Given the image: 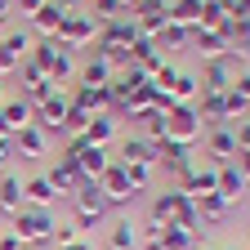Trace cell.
<instances>
[{
    "instance_id": "6da1fadb",
    "label": "cell",
    "mask_w": 250,
    "mask_h": 250,
    "mask_svg": "<svg viewBox=\"0 0 250 250\" xmlns=\"http://www.w3.org/2000/svg\"><path fill=\"white\" fill-rule=\"evenodd\" d=\"M54 228H58V219L49 210H41V206H22L14 214V224H9V232H18L22 246H49L54 241Z\"/></svg>"
},
{
    "instance_id": "7a4b0ae2",
    "label": "cell",
    "mask_w": 250,
    "mask_h": 250,
    "mask_svg": "<svg viewBox=\"0 0 250 250\" xmlns=\"http://www.w3.org/2000/svg\"><path fill=\"white\" fill-rule=\"evenodd\" d=\"M206 130V121L197 112V103H174L166 112V143H183V147H192Z\"/></svg>"
},
{
    "instance_id": "3957f363",
    "label": "cell",
    "mask_w": 250,
    "mask_h": 250,
    "mask_svg": "<svg viewBox=\"0 0 250 250\" xmlns=\"http://www.w3.org/2000/svg\"><path fill=\"white\" fill-rule=\"evenodd\" d=\"M94 36H99V22H94L85 9H76V14H62L54 41H58L62 49H85V45H94Z\"/></svg>"
},
{
    "instance_id": "277c9868",
    "label": "cell",
    "mask_w": 250,
    "mask_h": 250,
    "mask_svg": "<svg viewBox=\"0 0 250 250\" xmlns=\"http://www.w3.org/2000/svg\"><path fill=\"white\" fill-rule=\"evenodd\" d=\"M99 192H103V201H107V206H130V201L139 197L134 188H130V174H125V166H121V161H112V166L103 170Z\"/></svg>"
},
{
    "instance_id": "5b68a950",
    "label": "cell",
    "mask_w": 250,
    "mask_h": 250,
    "mask_svg": "<svg viewBox=\"0 0 250 250\" xmlns=\"http://www.w3.org/2000/svg\"><path fill=\"white\" fill-rule=\"evenodd\" d=\"M45 179H49V188H54L58 197H76L81 188H85V179H81V170H76L72 156H58V161L45 170Z\"/></svg>"
},
{
    "instance_id": "8992f818",
    "label": "cell",
    "mask_w": 250,
    "mask_h": 250,
    "mask_svg": "<svg viewBox=\"0 0 250 250\" xmlns=\"http://www.w3.org/2000/svg\"><path fill=\"white\" fill-rule=\"evenodd\" d=\"M67 103H72V94H67V89H58L54 99H45V103H36V107H31V125H41L45 134H49V130H62Z\"/></svg>"
},
{
    "instance_id": "52a82bcc",
    "label": "cell",
    "mask_w": 250,
    "mask_h": 250,
    "mask_svg": "<svg viewBox=\"0 0 250 250\" xmlns=\"http://www.w3.org/2000/svg\"><path fill=\"white\" fill-rule=\"evenodd\" d=\"M72 201H76V228H94V224L103 219V210H107V201H103V192H99V183H85Z\"/></svg>"
},
{
    "instance_id": "ba28073f",
    "label": "cell",
    "mask_w": 250,
    "mask_h": 250,
    "mask_svg": "<svg viewBox=\"0 0 250 250\" xmlns=\"http://www.w3.org/2000/svg\"><path fill=\"white\" fill-rule=\"evenodd\" d=\"M179 192H188L192 201L210 197V192H214V166H188V170L179 174Z\"/></svg>"
},
{
    "instance_id": "9c48e42d",
    "label": "cell",
    "mask_w": 250,
    "mask_h": 250,
    "mask_svg": "<svg viewBox=\"0 0 250 250\" xmlns=\"http://www.w3.org/2000/svg\"><path fill=\"white\" fill-rule=\"evenodd\" d=\"M197 81H201V94H224V89H232V58L224 54V58L206 62Z\"/></svg>"
},
{
    "instance_id": "30bf717a",
    "label": "cell",
    "mask_w": 250,
    "mask_h": 250,
    "mask_svg": "<svg viewBox=\"0 0 250 250\" xmlns=\"http://www.w3.org/2000/svg\"><path fill=\"white\" fill-rule=\"evenodd\" d=\"M72 103H76V107H85L89 116H103V112H116V103H112V89H107V85H94V89L76 85V89H72Z\"/></svg>"
},
{
    "instance_id": "8fae6325",
    "label": "cell",
    "mask_w": 250,
    "mask_h": 250,
    "mask_svg": "<svg viewBox=\"0 0 250 250\" xmlns=\"http://www.w3.org/2000/svg\"><path fill=\"white\" fill-rule=\"evenodd\" d=\"M206 152L214 156V166H228L237 156V139H232V125H210L206 134Z\"/></svg>"
},
{
    "instance_id": "7c38bea8",
    "label": "cell",
    "mask_w": 250,
    "mask_h": 250,
    "mask_svg": "<svg viewBox=\"0 0 250 250\" xmlns=\"http://www.w3.org/2000/svg\"><path fill=\"white\" fill-rule=\"evenodd\" d=\"M121 166H152L156 170V147L143 139V134H130V139H121V156H116Z\"/></svg>"
},
{
    "instance_id": "4fadbf2b",
    "label": "cell",
    "mask_w": 250,
    "mask_h": 250,
    "mask_svg": "<svg viewBox=\"0 0 250 250\" xmlns=\"http://www.w3.org/2000/svg\"><path fill=\"white\" fill-rule=\"evenodd\" d=\"M188 45H192L206 62H214V58L228 54V41L219 36V31H206V27H192V31H188Z\"/></svg>"
},
{
    "instance_id": "5bb4252c",
    "label": "cell",
    "mask_w": 250,
    "mask_h": 250,
    "mask_svg": "<svg viewBox=\"0 0 250 250\" xmlns=\"http://www.w3.org/2000/svg\"><path fill=\"white\" fill-rule=\"evenodd\" d=\"M214 192L224 197L228 206H237V201H241V192H246V179L232 170V161H228V166H214Z\"/></svg>"
},
{
    "instance_id": "9a60e30c",
    "label": "cell",
    "mask_w": 250,
    "mask_h": 250,
    "mask_svg": "<svg viewBox=\"0 0 250 250\" xmlns=\"http://www.w3.org/2000/svg\"><path fill=\"white\" fill-rule=\"evenodd\" d=\"M107 166H112V156H107V147H85V152L76 156V170H81V179H85V183H99Z\"/></svg>"
},
{
    "instance_id": "2e32d148",
    "label": "cell",
    "mask_w": 250,
    "mask_h": 250,
    "mask_svg": "<svg viewBox=\"0 0 250 250\" xmlns=\"http://www.w3.org/2000/svg\"><path fill=\"white\" fill-rule=\"evenodd\" d=\"M14 147L27 156V161H31V156H49V134L41 130V125H27V130L14 134Z\"/></svg>"
},
{
    "instance_id": "e0dca14e",
    "label": "cell",
    "mask_w": 250,
    "mask_h": 250,
    "mask_svg": "<svg viewBox=\"0 0 250 250\" xmlns=\"http://www.w3.org/2000/svg\"><path fill=\"white\" fill-rule=\"evenodd\" d=\"M156 166H166L170 174H183L188 166H192V147H183V143H156Z\"/></svg>"
},
{
    "instance_id": "ac0fdd59",
    "label": "cell",
    "mask_w": 250,
    "mask_h": 250,
    "mask_svg": "<svg viewBox=\"0 0 250 250\" xmlns=\"http://www.w3.org/2000/svg\"><path fill=\"white\" fill-rule=\"evenodd\" d=\"M112 139H116V116H112V112L89 116V125H85V143H89V147H112Z\"/></svg>"
},
{
    "instance_id": "d6986e66",
    "label": "cell",
    "mask_w": 250,
    "mask_h": 250,
    "mask_svg": "<svg viewBox=\"0 0 250 250\" xmlns=\"http://www.w3.org/2000/svg\"><path fill=\"white\" fill-rule=\"evenodd\" d=\"M58 22H62V9L54 5V0H45V5L31 14V31H36L41 41H54L58 36Z\"/></svg>"
},
{
    "instance_id": "ffe728a7",
    "label": "cell",
    "mask_w": 250,
    "mask_h": 250,
    "mask_svg": "<svg viewBox=\"0 0 250 250\" xmlns=\"http://www.w3.org/2000/svg\"><path fill=\"white\" fill-rule=\"evenodd\" d=\"M112 76H116V72H112V62H107L103 54H89V62L76 72V81H81L85 89H94V85H107Z\"/></svg>"
},
{
    "instance_id": "44dd1931",
    "label": "cell",
    "mask_w": 250,
    "mask_h": 250,
    "mask_svg": "<svg viewBox=\"0 0 250 250\" xmlns=\"http://www.w3.org/2000/svg\"><path fill=\"white\" fill-rule=\"evenodd\" d=\"M27 206V197H22V179L18 174H0V210H5V214H18Z\"/></svg>"
},
{
    "instance_id": "7402d4cb",
    "label": "cell",
    "mask_w": 250,
    "mask_h": 250,
    "mask_svg": "<svg viewBox=\"0 0 250 250\" xmlns=\"http://www.w3.org/2000/svg\"><path fill=\"white\" fill-rule=\"evenodd\" d=\"M31 45H36V41H31V36H27V31H9V36H5V41H0V58H5V62H9V67L18 72V62H22L27 54H31Z\"/></svg>"
},
{
    "instance_id": "603a6c76",
    "label": "cell",
    "mask_w": 250,
    "mask_h": 250,
    "mask_svg": "<svg viewBox=\"0 0 250 250\" xmlns=\"http://www.w3.org/2000/svg\"><path fill=\"white\" fill-rule=\"evenodd\" d=\"M22 197H27V206H41V210H49V206L58 201V192L49 188V179H45V174H31V179L22 183Z\"/></svg>"
},
{
    "instance_id": "cb8c5ba5",
    "label": "cell",
    "mask_w": 250,
    "mask_h": 250,
    "mask_svg": "<svg viewBox=\"0 0 250 250\" xmlns=\"http://www.w3.org/2000/svg\"><path fill=\"white\" fill-rule=\"evenodd\" d=\"M201 9H206L201 0H170V14L166 18L179 22L183 31H192V27H201Z\"/></svg>"
},
{
    "instance_id": "d4e9b609",
    "label": "cell",
    "mask_w": 250,
    "mask_h": 250,
    "mask_svg": "<svg viewBox=\"0 0 250 250\" xmlns=\"http://www.w3.org/2000/svg\"><path fill=\"white\" fill-rule=\"evenodd\" d=\"M0 116H5L9 134H18V130H27V125H31V103H27V99H5V103H0Z\"/></svg>"
},
{
    "instance_id": "484cf974",
    "label": "cell",
    "mask_w": 250,
    "mask_h": 250,
    "mask_svg": "<svg viewBox=\"0 0 250 250\" xmlns=\"http://www.w3.org/2000/svg\"><path fill=\"white\" fill-rule=\"evenodd\" d=\"M107 250H139V228L130 224V219H116V224H112Z\"/></svg>"
},
{
    "instance_id": "4316f807",
    "label": "cell",
    "mask_w": 250,
    "mask_h": 250,
    "mask_svg": "<svg viewBox=\"0 0 250 250\" xmlns=\"http://www.w3.org/2000/svg\"><path fill=\"white\" fill-rule=\"evenodd\" d=\"M197 241H201V232H192V228H179V224L161 228V246L166 250H197Z\"/></svg>"
},
{
    "instance_id": "83f0119b",
    "label": "cell",
    "mask_w": 250,
    "mask_h": 250,
    "mask_svg": "<svg viewBox=\"0 0 250 250\" xmlns=\"http://www.w3.org/2000/svg\"><path fill=\"white\" fill-rule=\"evenodd\" d=\"M152 45L161 49V54H166V49H188V31H183L179 22H170V18H166V27L156 31V41H152Z\"/></svg>"
},
{
    "instance_id": "f1b7e54d",
    "label": "cell",
    "mask_w": 250,
    "mask_h": 250,
    "mask_svg": "<svg viewBox=\"0 0 250 250\" xmlns=\"http://www.w3.org/2000/svg\"><path fill=\"white\" fill-rule=\"evenodd\" d=\"M197 210H201V224H224L232 206L219 197V192H210V197H201V201H197Z\"/></svg>"
},
{
    "instance_id": "f546056e",
    "label": "cell",
    "mask_w": 250,
    "mask_h": 250,
    "mask_svg": "<svg viewBox=\"0 0 250 250\" xmlns=\"http://www.w3.org/2000/svg\"><path fill=\"white\" fill-rule=\"evenodd\" d=\"M197 94H201V81H197L192 72H179V76H174V85H170V99H174V103H192Z\"/></svg>"
},
{
    "instance_id": "4dcf8cb0",
    "label": "cell",
    "mask_w": 250,
    "mask_h": 250,
    "mask_svg": "<svg viewBox=\"0 0 250 250\" xmlns=\"http://www.w3.org/2000/svg\"><path fill=\"white\" fill-rule=\"evenodd\" d=\"M130 9L121 5V0H89V18L94 22H112V18H125Z\"/></svg>"
},
{
    "instance_id": "1f68e13d",
    "label": "cell",
    "mask_w": 250,
    "mask_h": 250,
    "mask_svg": "<svg viewBox=\"0 0 250 250\" xmlns=\"http://www.w3.org/2000/svg\"><path fill=\"white\" fill-rule=\"evenodd\" d=\"M85 125H89V112L76 107V103H67V116H62V130H58V134H67V139H72V134H85Z\"/></svg>"
},
{
    "instance_id": "d6a6232c",
    "label": "cell",
    "mask_w": 250,
    "mask_h": 250,
    "mask_svg": "<svg viewBox=\"0 0 250 250\" xmlns=\"http://www.w3.org/2000/svg\"><path fill=\"white\" fill-rule=\"evenodd\" d=\"M143 139L156 147V143H166V112H147L143 116Z\"/></svg>"
},
{
    "instance_id": "836d02e7",
    "label": "cell",
    "mask_w": 250,
    "mask_h": 250,
    "mask_svg": "<svg viewBox=\"0 0 250 250\" xmlns=\"http://www.w3.org/2000/svg\"><path fill=\"white\" fill-rule=\"evenodd\" d=\"M18 72H22V89H31V85H45V81H49V76H45V67H41V62L31 58V54L18 62Z\"/></svg>"
},
{
    "instance_id": "e575fe53",
    "label": "cell",
    "mask_w": 250,
    "mask_h": 250,
    "mask_svg": "<svg viewBox=\"0 0 250 250\" xmlns=\"http://www.w3.org/2000/svg\"><path fill=\"white\" fill-rule=\"evenodd\" d=\"M224 112H228V125H237L241 116H250V107H246V99L237 89H224Z\"/></svg>"
},
{
    "instance_id": "d590c367",
    "label": "cell",
    "mask_w": 250,
    "mask_h": 250,
    "mask_svg": "<svg viewBox=\"0 0 250 250\" xmlns=\"http://www.w3.org/2000/svg\"><path fill=\"white\" fill-rule=\"evenodd\" d=\"M125 174H130L134 192H147V188H152V166H125Z\"/></svg>"
},
{
    "instance_id": "8d00e7d4",
    "label": "cell",
    "mask_w": 250,
    "mask_h": 250,
    "mask_svg": "<svg viewBox=\"0 0 250 250\" xmlns=\"http://www.w3.org/2000/svg\"><path fill=\"white\" fill-rule=\"evenodd\" d=\"M174 76H179V67H174V62H161V67H156V72H152V85H156V89H161V94H170V85H174Z\"/></svg>"
},
{
    "instance_id": "74e56055",
    "label": "cell",
    "mask_w": 250,
    "mask_h": 250,
    "mask_svg": "<svg viewBox=\"0 0 250 250\" xmlns=\"http://www.w3.org/2000/svg\"><path fill=\"white\" fill-rule=\"evenodd\" d=\"M72 241H81V228H76V224H58L49 246H72Z\"/></svg>"
},
{
    "instance_id": "f35d334b",
    "label": "cell",
    "mask_w": 250,
    "mask_h": 250,
    "mask_svg": "<svg viewBox=\"0 0 250 250\" xmlns=\"http://www.w3.org/2000/svg\"><path fill=\"white\" fill-rule=\"evenodd\" d=\"M232 170L250 183V147H237V156H232Z\"/></svg>"
},
{
    "instance_id": "ab89813d",
    "label": "cell",
    "mask_w": 250,
    "mask_h": 250,
    "mask_svg": "<svg viewBox=\"0 0 250 250\" xmlns=\"http://www.w3.org/2000/svg\"><path fill=\"white\" fill-rule=\"evenodd\" d=\"M232 139H237V147H250V116H241L232 125Z\"/></svg>"
},
{
    "instance_id": "60d3db41",
    "label": "cell",
    "mask_w": 250,
    "mask_h": 250,
    "mask_svg": "<svg viewBox=\"0 0 250 250\" xmlns=\"http://www.w3.org/2000/svg\"><path fill=\"white\" fill-rule=\"evenodd\" d=\"M41 5H45V0H9V9H18V14H27V18H31V14H36Z\"/></svg>"
},
{
    "instance_id": "b9f144b4",
    "label": "cell",
    "mask_w": 250,
    "mask_h": 250,
    "mask_svg": "<svg viewBox=\"0 0 250 250\" xmlns=\"http://www.w3.org/2000/svg\"><path fill=\"white\" fill-rule=\"evenodd\" d=\"M0 250H27V246L18 241V232H0Z\"/></svg>"
},
{
    "instance_id": "7bdbcfd3",
    "label": "cell",
    "mask_w": 250,
    "mask_h": 250,
    "mask_svg": "<svg viewBox=\"0 0 250 250\" xmlns=\"http://www.w3.org/2000/svg\"><path fill=\"white\" fill-rule=\"evenodd\" d=\"M232 89L241 94V99H246V107H250V72H246V76H237V81H232Z\"/></svg>"
},
{
    "instance_id": "ee69618b",
    "label": "cell",
    "mask_w": 250,
    "mask_h": 250,
    "mask_svg": "<svg viewBox=\"0 0 250 250\" xmlns=\"http://www.w3.org/2000/svg\"><path fill=\"white\" fill-rule=\"evenodd\" d=\"M9 156H14V139H0V174H5V166H9Z\"/></svg>"
},
{
    "instance_id": "f6af8a7d",
    "label": "cell",
    "mask_w": 250,
    "mask_h": 250,
    "mask_svg": "<svg viewBox=\"0 0 250 250\" xmlns=\"http://www.w3.org/2000/svg\"><path fill=\"white\" fill-rule=\"evenodd\" d=\"M54 5H58V9H62V14H76V9H81V5H85V0H54Z\"/></svg>"
},
{
    "instance_id": "bcb514c9",
    "label": "cell",
    "mask_w": 250,
    "mask_h": 250,
    "mask_svg": "<svg viewBox=\"0 0 250 250\" xmlns=\"http://www.w3.org/2000/svg\"><path fill=\"white\" fill-rule=\"evenodd\" d=\"M9 14H14V9H9V0H0V22H5Z\"/></svg>"
},
{
    "instance_id": "7dc6e473",
    "label": "cell",
    "mask_w": 250,
    "mask_h": 250,
    "mask_svg": "<svg viewBox=\"0 0 250 250\" xmlns=\"http://www.w3.org/2000/svg\"><path fill=\"white\" fill-rule=\"evenodd\" d=\"M9 72H14V67H9V62H5V58H0V81H5Z\"/></svg>"
},
{
    "instance_id": "c3c4849f",
    "label": "cell",
    "mask_w": 250,
    "mask_h": 250,
    "mask_svg": "<svg viewBox=\"0 0 250 250\" xmlns=\"http://www.w3.org/2000/svg\"><path fill=\"white\" fill-rule=\"evenodd\" d=\"M121 5H125V9H134V5H139V0H121Z\"/></svg>"
},
{
    "instance_id": "681fc988",
    "label": "cell",
    "mask_w": 250,
    "mask_h": 250,
    "mask_svg": "<svg viewBox=\"0 0 250 250\" xmlns=\"http://www.w3.org/2000/svg\"><path fill=\"white\" fill-rule=\"evenodd\" d=\"M0 103H5V89H0Z\"/></svg>"
},
{
    "instance_id": "f907efd6",
    "label": "cell",
    "mask_w": 250,
    "mask_h": 250,
    "mask_svg": "<svg viewBox=\"0 0 250 250\" xmlns=\"http://www.w3.org/2000/svg\"><path fill=\"white\" fill-rule=\"evenodd\" d=\"M201 250H214V246H201Z\"/></svg>"
},
{
    "instance_id": "816d5d0a",
    "label": "cell",
    "mask_w": 250,
    "mask_h": 250,
    "mask_svg": "<svg viewBox=\"0 0 250 250\" xmlns=\"http://www.w3.org/2000/svg\"><path fill=\"white\" fill-rule=\"evenodd\" d=\"M246 250H250V246H246Z\"/></svg>"
}]
</instances>
